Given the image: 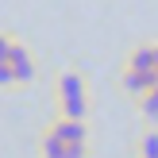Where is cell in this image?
<instances>
[{
	"label": "cell",
	"mask_w": 158,
	"mask_h": 158,
	"mask_svg": "<svg viewBox=\"0 0 158 158\" xmlns=\"http://www.w3.org/2000/svg\"><path fill=\"white\" fill-rule=\"evenodd\" d=\"M58 116H69V120L89 116V93H85V77L77 69L58 73Z\"/></svg>",
	"instance_id": "cell-1"
},
{
	"label": "cell",
	"mask_w": 158,
	"mask_h": 158,
	"mask_svg": "<svg viewBox=\"0 0 158 158\" xmlns=\"http://www.w3.org/2000/svg\"><path fill=\"white\" fill-rule=\"evenodd\" d=\"M8 66H12V73H15V81L19 85H31L35 81V58H31V50L19 43V39H12V50H8Z\"/></svg>",
	"instance_id": "cell-2"
},
{
	"label": "cell",
	"mask_w": 158,
	"mask_h": 158,
	"mask_svg": "<svg viewBox=\"0 0 158 158\" xmlns=\"http://www.w3.org/2000/svg\"><path fill=\"white\" fill-rule=\"evenodd\" d=\"M50 131L62 139L66 147H89V127H85V120H69V116H58V120L50 123Z\"/></svg>",
	"instance_id": "cell-3"
},
{
	"label": "cell",
	"mask_w": 158,
	"mask_h": 158,
	"mask_svg": "<svg viewBox=\"0 0 158 158\" xmlns=\"http://www.w3.org/2000/svg\"><path fill=\"white\" fill-rule=\"evenodd\" d=\"M158 85V73H139V69H127L123 66V73H120V89L127 93V97H147V93H151Z\"/></svg>",
	"instance_id": "cell-4"
},
{
	"label": "cell",
	"mask_w": 158,
	"mask_h": 158,
	"mask_svg": "<svg viewBox=\"0 0 158 158\" xmlns=\"http://www.w3.org/2000/svg\"><path fill=\"white\" fill-rule=\"evenodd\" d=\"M127 69H139V73H158V69H154V43H139L135 50L127 54Z\"/></svg>",
	"instance_id": "cell-5"
},
{
	"label": "cell",
	"mask_w": 158,
	"mask_h": 158,
	"mask_svg": "<svg viewBox=\"0 0 158 158\" xmlns=\"http://www.w3.org/2000/svg\"><path fill=\"white\" fill-rule=\"evenodd\" d=\"M62 154H66V143L46 127L43 135H39V158H62Z\"/></svg>",
	"instance_id": "cell-6"
},
{
	"label": "cell",
	"mask_w": 158,
	"mask_h": 158,
	"mask_svg": "<svg viewBox=\"0 0 158 158\" xmlns=\"http://www.w3.org/2000/svg\"><path fill=\"white\" fill-rule=\"evenodd\" d=\"M135 158H158V131H143L135 139Z\"/></svg>",
	"instance_id": "cell-7"
},
{
	"label": "cell",
	"mask_w": 158,
	"mask_h": 158,
	"mask_svg": "<svg viewBox=\"0 0 158 158\" xmlns=\"http://www.w3.org/2000/svg\"><path fill=\"white\" fill-rule=\"evenodd\" d=\"M139 116H143L147 123H158V85L147 93V97H139Z\"/></svg>",
	"instance_id": "cell-8"
},
{
	"label": "cell",
	"mask_w": 158,
	"mask_h": 158,
	"mask_svg": "<svg viewBox=\"0 0 158 158\" xmlns=\"http://www.w3.org/2000/svg\"><path fill=\"white\" fill-rule=\"evenodd\" d=\"M0 89H19V81H15V73H12L8 62H0Z\"/></svg>",
	"instance_id": "cell-9"
},
{
	"label": "cell",
	"mask_w": 158,
	"mask_h": 158,
	"mask_svg": "<svg viewBox=\"0 0 158 158\" xmlns=\"http://www.w3.org/2000/svg\"><path fill=\"white\" fill-rule=\"evenodd\" d=\"M8 50H12V35L0 31V62H8Z\"/></svg>",
	"instance_id": "cell-10"
},
{
	"label": "cell",
	"mask_w": 158,
	"mask_h": 158,
	"mask_svg": "<svg viewBox=\"0 0 158 158\" xmlns=\"http://www.w3.org/2000/svg\"><path fill=\"white\" fill-rule=\"evenodd\" d=\"M62 158H89V147H66Z\"/></svg>",
	"instance_id": "cell-11"
},
{
	"label": "cell",
	"mask_w": 158,
	"mask_h": 158,
	"mask_svg": "<svg viewBox=\"0 0 158 158\" xmlns=\"http://www.w3.org/2000/svg\"><path fill=\"white\" fill-rule=\"evenodd\" d=\"M154 69H158V43H154Z\"/></svg>",
	"instance_id": "cell-12"
}]
</instances>
